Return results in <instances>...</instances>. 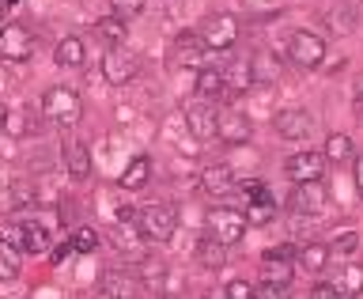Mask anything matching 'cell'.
<instances>
[{
	"instance_id": "7402d4cb",
	"label": "cell",
	"mask_w": 363,
	"mask_h": 299,
	"mask_svg": "<svg viewBox=\"0 0 363 299\" xmlns=\"http://www.w3.org/2000/svg\"><path fill=\"white\" fill-rule=\"evenodd\" d=\"M197 95L204 102H220L227 95V80H223L220 68H201L197 72Z\"/></svg>"
},
{
	"instance_id": "7c38bea8",
	"label": "cell",
	"mask_w": 363,
	"mask_h": 299,
	"mask_svg": "<svg viewBox=\"0 0 363 299\" xmlns=\"http://www.w3.org/2000/svg\"><path fill=\"white\" fill-rule=\"evenodd\" d=\"M216 102H204V99H193L186 107V129L197 136V141H212L216 136Z\"/></svg>"
},
{
	"instance_id": "5b68a950",
	"label": "cell",
	"mask_w": 363,
	"mask_h": 299,
	"mask_svg": "<svg viewBox=\"0 0 363 299\" xmlns=\"http://www.w3.org/2000/svg\"><path fill=\"white\" fill-rule=\"evenodd\" d=\"M136 72H140V57H136L133 50H125V45H113V50H106V57H102V76H106L110 87L133 84Z\"/></svg>"
},
{
	"instance_id": "3957f363",
	"label": "cell",
	"mask_w": 363,
	"mask_h": 299,
	"mask_svg": "<svg viewBox=\"0 0 363 299\" xmlns=\"http://www.w3.org/2000/svg\"><path fill=\"white\" fill-rule=\"evenodd\" d=\"M204 227H208V239H216V243H223V246H235V243H242V235H246V216L238 209H208Z\"/></svg>"
},
{
	"instance_id": "f546056e",
	"label": "cell",
	"mask_w": 363,
	"mask_h": 299,
	"mask_svg": "<svg viewBox=\"0 0 363 299\" xmlns=\"http://www.w3.org/2000/svg\"><path fill=\"white\" fill-rule=\"evenodd\" d=\"M68 243H72V250H76V254H95V250H99V243H102V235L95 232V227H76Z\"/></svg>"
},
{
	"instance_id": "f35d334b",
	"label": "cell",
	"mask_w": 363,
	"mask_h": 299,
	"mask_svg": "<svg viewBox=\"0 0 363 299\" xmlns=\"http://www.w3.org/2000/svg\"><path fill=\"white\" fill-rule=\"evenodd\" d=\"M352 178H356V193L363 197V152H356V159H352Z\"/></svg>"
},
{
	"instance_id": "1f68e13d",
	"label": "cell",
	"mask_w": 363,
	"mask_h": 299,
	"mask_svg": "<svg viewBox=\"0 0 363 299\" xmlns=\"http://www.w3.org/2000/svg\"><path fill=\"white\" fill-rule=\"evenodd\" d=\"M144 8H147V0H110V16H118L121 23L144 16Z\"/></svg>"
},
{
	"instance_id": "b9f144b4",
	"label": "cell",
	"mask_w": 363,
	"mask_h": 299,
	"mask_svg": "<svg viewBox=\"0 0 363 299\" xmlns=\"http://www.w3.org/2000/svg\"><path fill=\"white\" fill-rule=\"evenodd\" d=\"M356 99H363V76L356 80Z\"/></svg>"
},
{
	"instance_id": "7bdbcfd3",
	"label": "cell",
	"mask_w": 363,
	"mask_h": 299,
	"mask_svg": "<svg viewBox=\"0 0 363 299\" xmlns=\"http://www.w3.org/2000/svg\"><path fill=\"white\" fill-rule=\"evenodd\" d=\"M204 299H227L223 292H208V295H204Z\"/></svg>"
},
{
	"instance_id": "484cf974",
	"label": "cell",
	"mask_w": 363,
	"mask_h": 299,
	"mask_svg": "<svg viewBox=\"0 0 363 299\" xmlns=\"http://www.w3.org/2000/svg\"><path fill=\"white\" fill-rule=\"evenodd\" d=\"M95 34L113 50V45H125V34H129V27H125L118 16H102V19L95 23Z\"/></svg>"
},
{
	"instance_id": "ffe728a7",
	"label": "cell",
	"mask_w": 363,
	"mask_h": 299,
	"mask_svg": "<svg viewBox=\"0 0 363 299\" xmlns=\"http://www.w3.org/2000/svg\"><path fill=\"white\" fill-rule=\"evenodd\" d=\"M65 170H68V178H76V182H84L91 175V152H87V144H65Z\"/></svg>"
},
{
	"instance_id": "e0dca14e",
	"label": "cell",
	"mask_w": 363,
	"mask_h": 299,
	"mask_svg": "<svg viewBox=\"0 0 363 299\" xmlns=\"http://www.w3.org/2000/svg\"><path fill=\"white\" fill-rule=\"evenodd\" d=\"M147 178H152V159L147 156H133L129 159V167L121 170V190H129V193H140L147 186Z\"/></svg>"
},
{
	"instance_id": "ab89813d",
	"label": "cell",
	"mask_w": 363,
	"mask_h": 299,
	"mask_svg": "<svg viewBox=\"0 0 363 299\" xmlns=\"http://www.w3.org/2000/svg\"><path fill=\"white\" fill-rule=\"evenodd\" d=\"M72 254H76V250H72V243H68V239H65L61 246H53V261H57V266H65V261L72 258Z\"/></svg>"
},
{
	"instance_id": "8992f818",
	"label": "cell",
	"mask_w": 363,
	"mask_h": 299,
	"mask_svg": "<svg viewBox=\"0 0 363 299\" xmlns=\"http://www.w3.org/2000/svg\"><path fill=\"white\" fill-rule=\"evenodd\" d=\"M325 167H329L325 156L314 152V148H299V152H291L284 159V175H288L295 186H299V182H322Z\"/></svg>"
},
{
	"instance_id": "7a4b0ae2",
	"label": "cell",
	"mask_w": 363,
	"mask_h": 299,
	"mask_svg": "<svg viewBox=\"0 0 363 299\" xmlns=\"http://www.w3.org/2000/svg\"><path fill=\"white\" fill-rule=\"evenodd\" d=\"M42 114L53 125H65V129H68V125H76L79 118H84V99H79L72 87H65V84L61 87H50L42 95Z\"/></svg>"
},
{
	"instance_id": "277c9868",
	"label": "cell",
	"mask_w": 363,
	"mask_h": 299,
	"mask_svg": "<svg viewBox=\"0 0 363 299\" xmlns=\"http://www.w3.org/2000/svg\"><path fill=\"white\" fill-rule=\"evenodd\" d=\"M201 42H204V50H212V53H223V50H231V45L238 42V19L235 16H227V11H216V16H208L201 23Z\"/></svg>"
},
{
	"instance_id": "ee69618b",
	"label": "cell",
	"mask_w": 363,
	"mask_h": 299,
	"mask_svg": "<svg viewBox=\"0 0 363 299\" xmlns=\"http://www.w3.org/2000/svg\"><path fill=\"white\" fill-rule=\"evenodd\" d=\"M0 27H4V0H0Z\"/></svg>"
},
{
	"instance_id": "60d3db41",
	"label": "cell",
	"mask_w": 363,
	"mask_h": 299,
	"mask_svg": "<svg viewBox=\"0 0 363 299\" xmlns=\"http://www.w3.org/2000/svg\"><path fill=\"white\" fill-rule=\"evenodd\" d=\"M306 299H340L333 288H329V284H318V288L311 292V295H306Z\"/></svg>"
},
{
	"instance_id": "52a82bcc",
	"label": "cell",
	"mask_w": 363,
	"mask_h": 299,
	"mask_svg": "<svg viewBox=\"0 0 363 299\" xmlns=\"http://www.w3.org/2000/svg\"><path fill=\"white\" fill-rule=\"evenodd\" d=\"M288 209H291L295 216H322V212L329 209V190H325V182H299V186H291Z\"/></svg>"
},
{
	"instance_id": "ac0fdd59",
	"label": "cell",
	"mask_w": 363,
	"mask_h": 299,
	"mask_svg": "<svg viewBox=\"0 0 363 299\" xmlns=\"http://www.w3.org/2000/svg\"><path fill=\"white\" fill-rule=\"evenodd\" d=\"M53 61L61 65V68H79L87 61V45L84 38H76V34H68V38L57 42V50H53Z\"/></svg>"
},
{
	"instance_id": "cb8c5ba5",
	"label": "cell",
	"mask_w": 363,
	"mask_h": 299,
	"mask_svg": "<svg viewBox=\"0 0 363 299\" xmlns=\"http://www.w3.org/2000/svg\"><path fill=\"white\" fill-rule=\"evenodd\" d=\"M204 53H208V50H204L201 34L186 31V34H178V38H174V57H178L182 65H197V61H201Z\"/></svg>"
},
{
	"instance_id": "603a6c76",
	"label": "cell",
	"mask_w": 363,
	"mask_h": 299,
	"mask_svg": "<svg viewBox=\"0 0 363 299\" xmlns=\"http://www.w3.org/2000/svg\"><path fill=\"white\" fill-rule=\"evenodd\" d=\"M325 163H333V167H340V163H352L356 159V148H352V136L348 133H329L325 136Z\"/></svg>"
},
{
	"instance_id": "5bb4252c",
	"label": "cell",
	"mask_w": 363,
	"mask_h": 299,
	"mask_svg": "<svg viewBox=\"0 0 363 299\" xmlns=\"http://www.w3.org/2000/svg\"><path fill=\"white\" fill-rule=\"evenodd\" d=\"M325 23L337 34H352L363 23V0H340V4H333L325 11Z\"/></svg>"
},
{
	"instance_id": "9a60e30c",
	"label": "cell",
	"mask_w": 363,
	"mask_h": 299,
	"mask_svg": "<svg viewBox=\"0 0 363 299\" xmlns=\"http://www.w3.org/2000/svg\"><path fill=\"white\" fill-rule=\"evenodd\" d=\"M246 65H250V87H272L280 80L277 53H254Z\"/></svg>"
},
{
	"instance_id": "44dd1931",
	"label": "cell",
	"mask_w": 363,
	"mask_h": 299,
	"mask_svg": "<svg viewBox=\"0 0 363 299\" xmlns=\"http://www.w3.org/2000/svg\"><path fill=\"white\" fill-rule=\"evenodd\" d=\"M53 246V239H50V227L38 224V220H27L23 224V254H45V250Z\"/></svg>"
},
{
	"instance_id": "d6986e66",
	"label": "cell",
	"mask_w": 363,
	"mask_h": 299,
	"mask_svg": "<svg viewBox=\"0 0 363 299\" xmlns=\"http://www.w3.org/2000/svg\"><path fill=\"white\" fill-rule=\"evenodd\" d=\"M329 258H333L329 254V243H303L299 254H295V261H299L303 273H325Z\"/></svg>"
},
{
	"instance_id": "2e32d148",
	"label": "cell",
	"mask_w": 363,
	"mask_h": 299,
	"mask_svg": "<svg viewBox=\"0 0 363 299\" xmlns=\"http://www.w3.org/2000/svg\"><path fill=\"white\" fill-rule=\"evenodd\" d=\"M340 299H356V295H363V266H345V269H337L333 273V284H329Z\"/></svg>"
},
{
	"instance_id": "f6af8a7d",
	"label": "cell",
	"mask_w": 363,
	"mask_h": 299,
	"mask_svg": "<svg viewBox=\"0 0 363 299\" xmlns=\"http://www.w3.org/2000/svg\"><path fill=\"white\" fill-rule=\"evenodd\" d=\"M102 299H110V295H102Z\"/></svg>"
},
{
	"instance_id": "4dcf8cb0",
	"label": "cell",
	"mask_w": 363,
	"mask_h": 299,
	"mask_svg": "<svg viewBox=\"0 0 363 299\" xmlns=\"http://www.w3.org/2000/svg\"><path fill=\"white\" fill-rule=\"evenodd\" d=\"M291 261H265V273H261V281L265 284H284V288H291Z\"/></svg>"
},
{
	"instance_id": "d6a6232c",
	"label": "cell",
	"mask_w": 363,
	"mask_h": 299,
	"mask_svg": "<svg viewBox=\"0 0 363 299\" xmlns=\"http://www.w3.org/2000/svg\"><path fill=\"white\" fill-rule=\"evenodd\" d=\"M356 250H359V232H340L329 243V254H356Z\"/></svg>"
},
{
	"instance_id": "83f0119b",
	"label": "cell",
	"mask_w": 363,
	"mask_h": 299,
	"mask_svg": "<svg viewBox=\"0 0 363 299\" xmlns=\"http://www.w3.org/2000/svg\"><path fill=\"white\" fill-rule=\"evenodd\" d=\"M19 269H23V254L16 246L0 243V281H16Z\"/></svg>"
},
{
	"instance_id": "30bf717a",
	"label": "cell",
	"mask_w": 363,
	"mask_h": 299,
	"mask_svg": "<svg viewBox=\"0 0 363 299\" xmlns=\"http://www.w3.org/2000/svg\"><path fill=\"white\" fill-rule=\"evenodd\" d=\"M250 136H254V125H250L246 114H238V110H220L216 114V141H223L231 148H242Z\"/></svg>"
},
{
	"instance_id": "9c48e42d",
	"label": "cell",
	"mask_w": 363,
	"mask_h": 299,
	"mask_svg": "<svg viewBox=\"0 0 363 299\" xmlns=\"http://www.w3.org/2000/svg\"><path fill=\"white\" fill-rule=\"evenodd\" d=\"M30 53H34L30 31L19 27V23H4V27H0V61L23 65V61H30Z\"/></svg>"
},
{
	"instance_id": "8d00e7d4",
	"label": "cell",
	"mask_w": 363,
	"mask_h": 299,
	"mask_svg": "<svg viewBox=\"0 0 363 299\" xmlns=\"http://www.w3.org/2000/svg\"><path fill=\"white\" fill-rule=\"evenodd\" d=\"M291 288H284V284H265L261 281L257 288H254V299H288Z\"/></svg>"
},
{
	"instance_id": "d4e9b609",
	"label": "cell",
	"mask_w": 363,
	"mask_h": 299,
	"mask_svg": "<svg viewBox=\"0 0 363 299\" xmlns=\"http://www.w3.org/2000/svg\"><path fill=\"white\" fill-rule=\"evenodd\" d=\"M197 261H201L204 269H212V273H216V269H223V266H227V246L204 235L201 243H197Z\"/></svg>"
},
{
	"instance_id": "ba28073f",
	"label": "cell",
	"mask_w": 363,
	"mask_h": 299,
	"mask_svg": "<svg viewBox=\"0 0 363 299\" xmlns=\"http://www.w3.org/2000/svg\"><path fill=\"white\" fill-rule=\"evenodd\" d=\"M288 57L299 68H322L325 65V42L314 31H295L288 38Z\"/></svg>"
},
{
	"instance_id": "e575fe53",
	"label": "cell",
	"mask_w": 363,
	"mask_h": 299,
	"mask_svg": "<svg viewBox=\"0 0 363 299\" xmlns=\"http://www.w3.org/2000/svg\"><path fill=\"white\" fill-rule=\"evenodd\" d=\"M295 254H299V246H295V243H280V246H269L261 258H265V261H295Z\"/></svg>"
},
{
	"instance_id": "4316f807",
	"label": "cell",
	"mask_w": 363,
	"mask_h": 299,
	"mask_svg": "<svg viewBox=\"0 0 363 299\" xmlns=\"http://www.w3.org/2000/svg\"><path fill=\"white\" fill-rule=\"evenodd\" d=\"M242 216H246V227L272 224V220H277V201H250L242 209Z\"/></svg>"
},
{
	"instance_id": "74e56055",
	"label": "cell",
	"mask_w": 363,
	"mask_h": 299,
	"mask_svg": "<svg viewBox=\"0 0 363 299\" xmlns=\"http://www.w3.org/2000/svg\"><path fill=\"white\" fill-rule=\"evenodd\" d=\"M223 295L227 299H254V284H250V281H231L223 288Z\"/></svg>"
},
{
	"instance_id": "d590c367",
	"label": "cell",
	"mask_w": 363,
	"mask_h": 299,
	"mask_svg": "<svg viewBox=\"0 0 363 299\" xmlns=\"http://www.w3.org/2000/svg\"><path fill=\"white\" fill-rule=\"evenodd\" d=\"M140 232H136V224H118V246H125V250H133L136 243H140Z\"/></svg>"
},
{
	"instance_id": "6da1fadb",
	"label": "cell",
	"mask_w": 363,
	"mask_h": 299,
	"mask_svg": "<svg viewBox=\"0 0 363 299\" xmlns=\"http://www.w3.org/2000/svg\"><path fill=\"white\" fill-rule=\"evenodd\" d=\"M136 232H140L144 239H152V243H167V239L178 232V209L167 205V201L144 205V209L136 212Z\"/></svg>"
},
{
	"instance_id": "8fae6325",
	"label": "cell",
	"mask_w": 363,
	"mask_h": 299,
	"mask_svg": "<svg viewBox=\"0 0 363 299\" xmlns=\"http://www.w3.org/2000/svg\"><path fill=\"white\" fill-rule=\"evenodd\" d=\"M235 190H238V178H235V170L227 163H212V167L201 170V193L204 197L223 201V197H231Z\"/></svg>"
},
{
	"instance_id": "4fadbf2b",
	"label": "cell",
	"mask_w": 363,
	"mask_h": 299,
	"mask_svg": "<svg viewBox=\"0 0 363 299\" xmlns=\"http://www.w3.org/2000/svg\"><path fill=\"white\" fill-rule=\"evenodd\" d=\"M272 125H277V133L284 136V141H306V136H311V114L299 110V107H284V110H277Z\"/></svg>"
},
{
	"instance_id": "836d02e7",
	"label": "cell",
	"mask_w": 363,
	"mask_h": 299,
	"mask_svg": "<svg viewBox=\"0 0 363 299\" xmlns=\"http://www.w3.org/2000/svg\"><path fill=\"white\" fill-rule=\"evenodd\" d=\"M0 243L16 246L19 254H23V224L19 220H4V224H0Z\"/></svg>"
},
{
	"instance_id": "f1b7e54d",
	"label": "cell",
	"mask_w": 363,
	"mask_h": 299,
	"mask_svg": "<svg viewBox=\"0 0 363 299\" xmlns=\"http://www.w3.org/2000/svg\"><path fill=\"white\" fill-rule=\"evenodd\" d=\"M0 133H4V136H27L30 133L27 110H8L4 118H0Z\"/></svg>"
}]
</instances>
